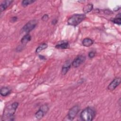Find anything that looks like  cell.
<instances>
[{"label": "cell", "mask_w": 121, "mask_h": 121, "mask_svg": "<svg viewBox=\"0 0 121 121\" xmlns=\"http://www.w3.org/2000/svg\"><path fill=\"white\" fill-rule=\"evenodd\" d=\"M57 23V20L56 19H54L52 21V25H55Z\"/></svg>", "instance_id": "obj_22"}, {"label": "cell", "mask_w": 121, "mask_h": 121, "mask_svg": "<svg viewBox=\"0 0 121 121\" xmlns=\"http://www.w3.org/2000/svg\"><path fill=\"white\" fill-rule=\"evenodd\" d=\"M18 103L17 102H14L10 105L8 106L4 111L2 117L3 120H14V115L18 107Z\"/></svg>", "instance_id": "obj_1"}, {"label": "cell", "mask_w": 121, "mask_h": 121, "mask_svg": "<svg viewBox=\"0 0 121 121\" xmlns=\"http://www.w3.org/2000/svg\"><path fill=\"white\" fill-rule=\"evenodd\" d=\"M34 2H35V0H24L22 1L21 4L23 7H26L30 4H32Z\"/></svg>", "instance_id": "obj_18"}, {"label": "cell", "mask_w": 121, "mask_h": 121, "mask_svg": "<svg viewBox=\"0 0 121 121\" xmlns=\"http://www.w3.org/2000/svg\"><path fill=\"white\" fill-rule=\"evenodd\" d=\"M86 17V15L84 14H74L68 18L67 23L69 26H76L82 22Z\"/></svg>", "instance_id": "obj_2"}, {"label": "cell", "mask_w": 121, "mask_h": 121, "mask_svg": "<svg viewBox=\"0 0 121 121\" xmlns=\"http://www.w3.org/2000/svg\"><path fill=\"white\" fill-rule=\"evenodd\" d=\"M71 64H70L69 61L67 60V61L65 62L61 69V73L62 75H65L67 73V72H68V71L69 70L71 67Z\"/></svg>", "instance_id": "obj_10"}, {"label": "cell", "mask_w": 121, "mask_h": 121, "mask_svg": "<svg viewBox=\"0 0 121 121\" xmlns=\"http://www.w3.org/2000/svg\"><path fill=\"white\" fill-rule=\"evenodd\" d=\"M37 24V21L35 19L31 20L26 23L21 28L20 33L27 34L35 28Z\"/></svg>", "instance_id": "obj_4"}, {"label": "cell", "mask_w": 121, "mask_h": 121, "mask_svg": "<svg viewBox=\"0 0 121 121\" xmlns=\"http://www.w3.org/2000/svg\"><path fill=\"white\" fill-rule=\"evenodd\" d=\"M82 44L85 47H89L94 43V41L90 38H85L82 41Z\"/></svg>", "instance_id": "obj_13"}, {"label": "cell", "mask_w": 121, "mask_h": 121, "mask_svg": "<svg viewBox=\"0 0 121 121\" xmlns=\"http://www.w3.org/2000/svg\"><path fill=\"white\" fill-rule=\"evenodd\" d=\"M11 92V89L8 87H3L0 89V94L2 96H6Z\"/></svg>", "instance_id": "obj_12"}, {"label": "cell", "mask_w": 121, "mask_h": 121, "mask_svg": "<svg viewBox=\"0 0 121 121\" xmlns=\"http://www.w3.org/2000/svg\"><path fill=\"white\" fill-rule=\"evenodd\" d=\"M93 9V5L91 3H88L84 7L83 9V11L85 13H88L90 11H91Z\"/></svg>", "instance_id": "obj_15"}, {"label": "cell", "mask_w": 121, "mask_h": 121, "mask_svg": "<svg viewBox=\"0 0 121 121\" xmlns=\"http://www.w3.org/2000/svg\"><path fill=\"white\" fill-rule=\"evenodd\" d=\"M31 40V36L29 34L25 35L21 39V43L23 44H26Z\"/></svg>", "instance_id": "obj_14"}, {"label": "cell", "mask_w": 121, "mask_h": 121, "mask_svg": "<svg viewBox=\"0 0 121 121\" xmlns=\"http://www.w3.org/2000/svg\"><path fill=\"white\" fill-rule=\"evenodd\" d=\"M49 107L46 104L41 106L35 113V118L37 120H40L43 118L45 114H46V113L49 110Z\"/></svg>", "instance_id": "obj_5"}, {"label": "cell", "mask_w": 121, "mask_h": 121, "mask_svg": "<svg viewBox=\"0 0 121 121\" xmlns=\"http://www.w3.org/2000/svg\"><path fill=\"white\" fill-rule=\"evenodd\" d=\"M111 21L114 24H116L118 25H121V13H119L118 15H117V16H116L115 17L113 18H111Z\"/></svg>", "instance_id": "obj_16"}, {"label": "cell", "mask_w": 121, "mask_h": 121, "mask_svg": "<svg viewBox=\"0 0 121 121\" xmlns=\"http://www.w3.org/2000/svg\"><path fill=\"white\" fill-rule=\"evenodd\" d=\"M95 55V52L94 51H91L88 53V56L90 58H94Z\"/></svg>", "instance_id": "obj_20"}, {"label": "cell", "mask_w": 121, "mask_h": 121, "mask_svg": "<svg viewBox=\"0 0 121 121\" xmlns=\"http://www.w3.org/2000/svg\"><path fill=\"white\" fill-rule=\"evenodd\" d=\"M47 47H48V45H47V44H46L45 43H43L40 44L36 49V50H35V53H39L45 49Z\"/></svg>", "instance_id": "obj_17"}, {"label": "cell", "mask_w": 121, "mask_h": 121, "mask_svg": "<svg viewBox=\"0 0 121 121\" xmlns=\"http://www.w3.org/2000/svg\"><path fill=\"white\" fill-rule=\"evenodd\" d=\"M39 58H40V59H41V60H44V59H45V58L44 56H43V55H39Z\"/></svg>", "instance_id": "obj_23"}, {"label": "cell", "mask_w": 121, "mask_h": 121, "mask_svg": "<svg viewBox=\"0 0 121 121\" xmlns=\"http://www.w3.org/2000/svg\"><path fill=\"white\" fill-rule=\"evenodd\" d=\"M95 116V111L91 107L84 109L80 113V117L82 120L84 121H92Z\"/></svg>", "instance_id": "obj_3"}, {"label": "cell", "mask_w": 121, "mask_h": 121, "mask_svg": "<svg viewBox=\"0 0 121 121\" xmlns=\"http://www.w3.org/2000/svg\"><path fill=\"white\" fill-rule=\"evenodd\" d=\"M69 43L68 41L63 40L59 42L55 45V48L58 49H66L69 47Z\"/></svg>", "instance_id": "obj_9"}, {"label": "cell", "mask_w": 121, "mask_h": 121, "mask_svg": "<svg viewBox=\"0 0 121 121\" xmlns=\"http://www.w3.org/2000/svg\"><path fill=\"white\" fill-rule=\"evenodd\" d=\"M17 20V17H12L10 19V21L12 23H14L15 22H16Z\"/></svg>", "instance_id": "obj_21"}, {"label": "cell", "mask_w": 121, "mask_h": 121, "mask_svg": "<svg viewBox=\"0 0 121 121\" xmlns=\"http://www.w3.org/2000/svg\"><path fill=\"white\" fill-rule=\"evenodd\" d=\"M86 59V56L84 55H78L73 60L71 65L74 68H78L85 62Z\"/></svg>", "instance_id": "obj_7"}, {"label": "cell", "mask_w": 121, "mask_h": 121, "mask_svg": "<svg viewBox=\"0 0 121 121\" xmlns=\"http://www.w3.org/2000/svg\"><path fill=\"white\" fill-rule=\"evenodd\" d=\"M121 83V78H116L113 79L112 81L108 86L107 88L109 91L114 90Z\"/></svg>", "instance_id": "obj_8"}, {"label": "cell", "mask_w": 121, "mask_h": 121, "mask_svg": "<svg viewBox=\"0 0 121 121\" xmlns=\"http://www.w3.org/2000/svg\"><path fill=\"white\" fill-rule=\"evenodd\" d=\"M49 18V17L48 14H44L42 16L41 19L43 21H47L48 20Z\"/></svg>", "instance_id": "obj_19"}, {"label": "cell", "mask_w": 121, "mask_h": 121, "mask_svg": "<svg viewBox=\"0 0 121 121\" xmlns=\"http://www.w3.org/2000/svg\"><path fill=\"white\" fill-rule=\"evenodd\" d=\"M79 109L78 105H75L70 109L66 117L68 120L70 121L73 120L76 117L79 111Z\"/></svg>", "instance_id": "obj_6"}, {"label": "cell", "mask_w": 121, "mask_h": 121, "mask_svg": "<svg viewBox=\"0 0 121 121\" xmlns=\"http://www.w3.org/2000/svg\"><path fill=\"white\" fill-rule=\"evenodd\" d=\"M12 0H5L3 1L2 3H1L0 5V10L1 12H2L5 10L12 3Z\"/></svg>", "instance_id": "obj_11"}]
</instances>
